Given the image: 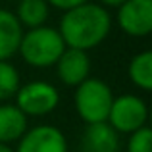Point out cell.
<instances>
[{"label":"cell","instance_id":"30bf717a","mask_svg":"<svg viewBox=\"0 0 152 152\" xmlns=\"http://www.w3.org/2000/svg\"><path fill=\"white\" fill-rule=\"evenodd\" d=\"M27 129L29 118L15 104H0V142H18Z\"/></svg>","mask_w":152,"mask_h":152},{"label":"cell","instance_id":"7a4b0ae2","mask_svg":"<svg viewBox=\"0 0 152 152\" xmlns=\"http://www.w3.org/2000/svg\"><path fill=\"white\" fill-rule=\"evenodd\" d=\"M66 48L62 35L56 27L45 25L23 31L18 54L31 67H50L56 64L60 54Z\"/></svg>","mask_w":152,"mask_h":152},{"label":"cell","instance_id":"5bb4252c","mask_svg":"<svg viewBox=\"0 0 152 152\" xmlns=\"http://www.w3.org/2000/svg\"><path fill=\"white\" fill-rule=\"evenodd\" d=\"M19 85H21V77L15 66L10 64V60H0V102L12 100Z\"/></svg>","mask_w":152,"mask_h":152},{"label":"cell","instance_id":"277c9868","mask_svg":"<svg viewBox=\"0 0 152 152\" xmlns=\"http://www.w3.org/2000/svg\"><path fill=\"white\" fill-rule=\"evenodd\" d=\"M14 98H15V106L27 118L48 115L60 104L58 89L48 81H29L25 85H19Z\"/></svg>","mask_w":152,"mask_h":152},{"label":"cell","instance_id":"52a82bcc","mask_svg":"<svg viewBox=\"0 0 152 152\" xmlns=\"http://www.w3.org/2000/svg\"><path fill=\"white\" fill-rule=\"evenodd\" d=\"M119 29L129 37L142 39L152 33V0H125L115 15Z\"/></svg>","mask_w":152,"mask_h":152},{"label":"cell","instance_id":"9a60e30c","mask_svg":"<svg viewBox=\"0 0 152 152\" xmlns=\"http://www.w3.org/2000/svg\"><path fill=\"white\" fill-rule=\"evenodd\" d=\"M127 152H152V129L148 125L129 133L127 139Z\"/></svg>","mask_w":152,"mask_h":152},{"label":"cell","instance_id":"2e32d148","mask_svg":"<svg viewBox=\"0 0 152 152\" xmlns=\"http://www.w3.org/2000/svg\"><path fill=\"white\" fill-rule=\"evenodd\" d=\"M46 2H48L50 6L58 8V10L66 12V10H69V8H73V6H79V4L87 2V0H46Z\"/></svg>","mask_w":152,"mask_h":152},{"label":"cell","instance_id":"3957f363","mask_svg":"<svg viewBox=\"0 0 152 152\" xmlns=\"http://www.w3.org/2000/svg\"><path fill=\"white\" fill-rule=\"evenodd\" d=\"M112 100H114V93L110 85L98 77H87L83 83L75 87V110L87 125L106 121Z\"/></svg>","mask_w":152,"mask_h":152},{"label":"cell","instance_id":"8992f818","mask_svg":"<svg viewBox=\"0 0 152 152\" xmlns=\"http://www.w3.org/2000/svg\"><path fill=\"white\" fill-rule=\"evenodd\" d=\"M69 145L62 129L50 123L29 127L18 141L14 152H67Z\"/></svg>","mask_w":152,"mask_h":152},{"label":"cell","instance_id":"e0dca14e","mask_svg":"<svg viewBox=\"0 0 152 152\" xmlns=\"http://www.w3.org/2000/svg\"><path fill=\"white\" fill-rule=\"evenodd\" d=\"M125 0H98V4L104 8H118L119 4H123Z\"/></svg>","mask_w":152,"mask_h":152},{"label":"cell","instance_id":"8fae6325","mask_svg":"<svg viewBox=\"0 0 152 152\" xmlns=\"http://www.w3.org/2000/svg\"><path fill=\"white\" fill-rule=\"evenodd\" d=\"M23 37V27L14 12L0 8V60H10L18 54Z\"/></svg>","mask_w":152,"mask_h":152},{"label":"cell","instance_id":"9c48e42d","mask_svg":"<svg viewBox=\"0 0 152 152\" xmlns=\"http://www.w3.org/2000/svg\"><path fill=\"white\" fill-rule=\"evenodd\" d=\"M81 152H119V133L108 121L89 123L83 131Z\"/></svg>","mask_w":152,"mask_h":152},{"label":"cell","instance_id":"5b68a950","mask_svg":"<svg viewBox=\"0 0 152 152\" xmlns=\"http://www.w3.org/2000/svg\"><path fill=\"white\" fill-rule=\"evenodd\" d=\"M106 121L119 135H129L146 125V121H148V106L137 94L114 96Z\"/></svg>","mask_w":152,"mask_h":152},{"label":"cell","instance_id":"4fadbf2b","mask_svg":"<svg viewBox=\"0 0 152 152\" xmlns=\"http://www.w3.org/2000/svg\"><path fill=\"white\" fill-rule=\"evenodd\" d=\"M127 75L131 83L141 91H152V52L142 50L131 58L127 66Z\"/></svg>","mask_w":152,"mask_h":152},{"label":"cell","instance_id":"7c38bea8","mask_svg":"<svg viewBox=\"0 0 152 152\" xmlns=\"http://www.w3.org/2000/svg\"><path fill=\"white\" fill-rule=\"evenodd\" d=\"M23 29L41 27L50 18V4L46 0H19L18 10L14 12Z\"/></svg>","mask_w":152,"mask_h":152},{"label":"cell","instance_id":"ba28073f","mask_svg":"<svg viewBox=\"0 0 152 152\" xmlns=\"http://www.w3.org/2000/svg\"><path fill=\"white\" fill-rule=\"evenodd\" d=\"M58 79L67 87H77L87 77H91V58L87 50L66 46L54 64Z\"/></svg>","mask_w":152,"mask_h":152},{"label":"cell","instance_id":"6da1fadb","mask_svg":"<svg viewBox=\"0 0 152 152\" xmlns=\"http://www.w3.org/2000/svg\"><path fill=\"white\" fill-rule=\"evenodd\" d=\"M112 31V15L100 4L91 0L73 6L64 12L60 19L58 33L62 35L66 46L79 50L96 48L106 41Z\"/></svg>","mask_w":152,"mask_h":152},{"label":"cell","instance_id":"ac0fdd59","mask_svg":"<svg viewBox=\"0 0 152 152\" xmlns=\"http://www.w3.org/2000/svg\"><path fill=\"white\" fill-rule=\"evenodd\" d=\"M0 152H14L10 145H4V142H0Z\"/></svg>","mask_w":152,"mask_h":152}]
</instances>
